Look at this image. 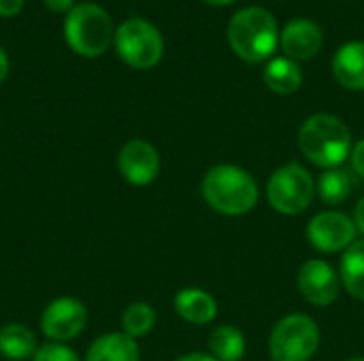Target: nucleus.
<instances>
[{
  "instance_id": "obj_7",
  "label": "nucleus",
  "mask_w": 364,
  "mask_h": 361,
  "mask_svg": "<svg viewBox=\"0 0 364 361\" xmlns=\"http://www.w3.org/2000/svg\"><path fill=\"white\" fill-rule=\"evenodd\" d=\"M117 55L132 68L147 70L154 68L164 53V40L158 28L145 19H128L115 32Z\"/></svg>"
},
{
  "instance_id": "obj_19",
  "label": "nucleus",
  "mask_w": 364,
  "mask_h": 361,
  "mask_svg": "<svg viewBox=\"0 0 364 361\" xmlns=\"http://www.w3.org/2000/svg\"><path fill=\"white\" fill-rule=\"evenodd\" d=\"M209 351L218 361H241L245 355V336L235 326H220L209 336Z\"/></svg>"
},
{
  "instance_id": "obj_22",
  "label": "nucleus",
  "mask_w": 364,
  "mask_h": 361,
  "mask_svg": "<svg viewBox=\"0 0 364 361\" xmlns=\"http://www.w3.org/2000/svg\"><path fill=\"white\" fill-rule=\"evenodd\" d=\"M32 361H81V360H79V355H77L70 347H66V345H62V343H47V345H43V347H38V349H36V353H34Z\"/></svg>"
},
{
  "instance_id": "obj_1",
  "label": "nucleus",
  "mask_w": 364,
  "mask_h": 361,
  "mask_svg": "<svg viewBox=\"0 0 364 361\" xmlns=\"http://www.w3.org/2000/svg\"><path fill=\"white\" fill-rule=\"evenodd\" d=\"M299 149L311 164L324 170L337 168L352 153V134L339 117L318 113L301 126Z\"/></svg>"
},
{
  "instance_id": "obj_27",
  "label": "nucleus",
  "mask_w": 364,
  "mask_h": 361,
  "mask_svg": "<svg viewBox=\"0 0 364 361\" xmlns=\"http://www.w3.org/2000/svg\"><path fill=\"white\" fill-rule=\"evenodd\" d=\"M177 361H218L213 355H207V353H188V355H181Z\"/></svg>"
},
{
  "instance_id": "obj_30",
  "label": "nucleus",
  "mask_w": 364,
  "mask_h": 361,
  "mask_svg": "<svg viewBox=\"0 0 364 361\" xmlns=\"http://www.w3.org/2000/svg\"><path fill=\"white\" fill-rule=\"evenodd\" d=\"M352 361H364V360H363V357H358V360H352Z\"/></svg>"
},
{
  "instance_id": "obj_29",
  "label": "nucleus",
  "mask_w": 364,
  "mask_h": 361,
  "mask_svg": "<svg viewBox=\"0 0 364 361\" xmlns=\"http://www.w3.org/2000/svg\"><path fill=\"white\" fill-rule=\"evenodd\" d=\"M207 4H215V6H224V4H230L235 0H205Z\"/></svg>"
},
{
  "instance_id": "obj_18",
  "label": "nucleus",
  "mask_w": 364,
  "mask_h": 361,
  "mask_svg": "<svg viewBox=\"0 0 364 361\" xmlns=\"http://www.w3.org/2000/svg\"><path fill=\"white\" fill-rule=\"evenodd\" d=\"M264 83L271 91H275L279 96H288L301 87L303 70L290 57H275L264 68Z\"/></svg>"
},
{
  "instance_id": "obj_12",
  "label": "nucleus",
  "mask_w": 364,
  "mask_h": 361,
  "mask_svg": "<svg viewBox=\"0 0 364 361\" xmlns=\"http://www.w3.org/2000/svg\"><path fill=\"white\" fill-rule=\"evenodd\" d=\"M322 47V32L309 19H292L282 32V49L290 60H309Z\"/></svg>"
},
{
  "instance_id": "obj_15",
  "label": "nucleus",
  "mask_w": 364,
  "mask_h": 361,
  "mask_svg": "<svg viewBox=\"0 0 364 361\" xmlns=\"http://www.w3.org/2000/svg\"><path fill=\"white\" fill-rule=\"evenodd\" d=\"M141 351L134 338L124 332L98 336L85 353V361H139Z\"/></svg>"
},
{
  "instance_id": "obj_6",
  "label": "nucleus",
  "mask_w": 364,
  "mask_h": 361,
  "mask_svg": "<svg viewBox=\"0 0 364 361\" xmlns=\"http://www.w3.org/2000/svg\"><path fill=\"white\" fill-rule=\"evenodd\" d=\"M316 196V183L301 164H286L277 168L267 183V198L273 211L282 215H301L309 209Z\"/></svg>"
},
{
  "instance_id": "obj_8",
  "label": "nucleus",
  "mask_w": 364,
  "mask_h": 361,
  "mask_svg": "<svg viewBox=\"0 0 364 361\" xmlns=\"http://www.w3.org/2000/svg\"><path fill=\"white\" fill-rule=\"evenodd\" d=\"M87 326V309L77 298H55L41 315V330L53 343L77 338Z\"/></svg>"
},
{
  "instance_id": "obj_26",
  "label": "nucleus",
  "mask_w": 364,
  "mask_h": 361,
  "mask_svg": "<svg viewBox=\"0 0 364 361\" xmlns=\"http://www.w3.org/2000/svg\"><path fill=\"white\" fill-rule=\"evenodd\" d=\"M354 223H356V230H360L364 234V198H360V202L354 211Z\"/></svg>"
},
{
  "instance_id": "obj_10",
  "label": "nucleus",
  "mask_w": 364,
  "mask_h": 361,
  "mask_svg": "<svg viewBox=\"0 0 364 361\" xmlns=\"http://www.w3.org/2000/svg\"><path fill=\"white\" fill-rule=\"evenodd\" d=\"M299 291L314 306H331L339 298L341 279L324 260H309L301 266L296 277Z\"/></svg>"
},
{
  "instance_id": "obj_21",
  "label": "nucleus",
  "mask_w": 364,
  "mask_h": 361,
  "mask_svg": "<svg viewBox=\"0 0 364 361\" xmlns=\"http://www.w3.org/2000/svg\"><path fill=\"white\" fill-rule=\"evenodd\" d=\"M154 326H156V313L147 302H132L122 315L124 334H128L134 340L147 336L154 330Z\"/></svg>"
},
{
  "instance_id": "obj_14",
  "label": "nucleus",
  "mask_w": 364,
  "mask_h": 361,
  "mask_svg": "<svg viewBox=\"0 0 364 361\" xmlns=\"http://www.w3.org/2000/svg\"><path fill=\"white\" fill-rule=\"evenodd\" d=\"M333 72L335 79L346 87L360 91L364 89V43L363 40H352L346 43L335 60H333Z\"/></svg>"
},
{
  "instance_id": "obj_9",
  "label": "nucleus",
  "mask_w": 364,
  "mask_h": 361,
  "mask_svg": "<svg viewBox=\"0 0 364 361\" xmlns=\"http://www.w3.org/2000/svg\"><path fill=\"white\" fill-rule=\"evenodd\" d=\"M307 240L322 253H339L356 243V223L339 211H324L307 226Z\"/></svg>"
},
{
  "instance_id": "obj_28",
  "label": "nucleus",
  "mask_w": 364,
  "mask_h": 361,
  "mask_svg": "<svg viewBox=\"0 0 364 361\" xmlns=\"http://www.w3.org/2000/svg\"><path fill=\"white\" fill-rule=\"evenodd\" d=\"M6 74H9V57H6L4 49L0 47V83L6 79Z\"/></svg>"
},
{
  "instance_id": "obj_20",
  "label": "nucleus",
  "mask_w": 364,
  "mask_h": 361,
  "mask_svg": "<svg viewBox=\"0 0 364 361\" xmlns=\"http://www.w3.org/2000/svg\"><path fill=\"white\" fill-rule=\"evenodd\" d=\"M341 283L348 294L364 302V240H356L341 257Z\"/></svg>"
},
{
  "instance_id": "obj_25",
  "label": "nucleus",
  "mask_w": 364,
  "mask_h": 361,
  "mask_svg": "<svg viewBox=\"0 0 364 361\" xmlns=\"http://www.w3.org/2000/svg\"><path fill=\"white\" fill-rule=\"evenodd\" d=\"M43 4L51 13H68L75 6V0H43Z\"/></svg>"
},
{
  "instance_id": "obj_17",
  "label": "nucleus",
  "mask_w": 364,
  "mask_h": 361,
  "mask_svg": "<svg viewBox=\"0 0 364 361\" xmlns=\"http://www.w3.org/2000/svg\"><path fill=\"white\" fill-rule=\"evenodd\" d=\"M34 332L23 323H6L0 328V355L11 361H23L36 353Z\"/></svg>"
},
{
  "instance_id": "obj_5",
  "label": "nucleus",
  "mask_w": 364,
  "mask_h": 361,
  "mask_svg": "<svg viewBox=\"0 0 364 361\" xmlns=\"http://www.w3.org/2000/svg\"><path fill=\"white\" fill-rule=\"evenodd\" d=\"M320 347L318 323L301 313L275 323L269 338L271 361H309Z\"/></svg>"
},
{
  "instance_id": "obj_24",
  "label": "nucleus",
  "mask_w": 364,
  "mask_h": 361,
  "mask_svg": "<svg viewBox=\"0 0 364 361\" xmlns=\"http://www.w3.org/2000/svg\"><path fill=\"white\" fill-rule=\"evenodd\" d=\"M23 6V0H0V15L2 17H15Z\"/></svg>"
},
{
  "instance_id": "obj_16",
  "label": "nucleus",
  "mask_w": 364,
  "mask_h": 361,
  "mask_svg": "<svg viewBox=\"0 0 364 361\" xmlns=\"http://www.w3.org/2000/svg\"><path fill=\"white\" fill-rule=\"evenodd\" d=\"M356 187H358L356 172L337 166V168H328L320 174L316 191L320 194V198L326 204H341L354 194Z\"/></svg>"
},
{
  "instance_id": "obj_23",
  "label": "nucleus",
  "mask_w": 364,
  "mask_h": 361,
  "mask_svg": "<svg viewBox=\"0 0 364 361\" xmlns=\"http://www.w3.org/2000/svg\"><path fill=\"white\" fill-rule=\"evenodd\" d=\"M350 157H352V170L364 179V138L352 149Z\"/></svg>"
},
{
  "instance_id": "obj_11",
  "label": "nucleus",
  "mask_w": 364,
  "mask_h": 361,
  "mask_svg": "<svg viewBox=\"0 0 364 361\" xmlns=\"http://www.w3.org/2000/svg\"><path fill=\"white\" fill-rule=\"evenodd\" d=\"M117 166H119L122 177L130 185L143 187V185L154 183L156 177L160 174V155L151 143L134 138L122 147L117 155Z\"/></svg>"
},
{
  "instance_id": "obj_13",
  "label": "nucleus",
  "mask_w": 364,
  "mask_h": 361,
  "mask_svg": "<svg viewBox=\"0 0 364 361\" xmlns=\"http://www.w3.org/2000/svg\"><path fill=\"white\" fill-rule=\"evenodd\" d=\"M177 315L194 326H207L218 315V302L211 294L198 287H186L175 296Z\"/></svg>"
},
{
  "instance_id": "obj_3",
  "label": "nucleus",
  "mask_w": 364,
  "mask_h": 361,
  "mask_svg": "<svg viewBox=\"0 0 364 361\" xmlns=\"http://www.w3.org/2000/svg\"><path fill=\"white\" fill-rule=\"evenodd\" d=\"M64 38L75 53L83 57H98L115 38L113 21L100 4H75L64 19Z\"/></svg>"
},
{
  "instance_id": "obj_2",
  "label": "nucleus",
  "mask_w": 364,
  "mask_h": 361,
  "mask_svg": "<svg viewBox=\"0 0 364 361\" xmlns=\"http://www.w3.org/2000/svg\"><path fill=\"white\" fill-rule=\"evenodd\" d=\"M200 191L213 211L230 217L245 215L258 204V185L254 177L232 164L213 166L205 174Z\"/></svg>"
},
{
  "instance_id": "obj_4",
  "label": "nucleus",
  "mask_w": 364,
  "mask_h": 361,
  "mask_svg": "<svg viewBox=\"0 0 364 361\" xmlns=\"http://www.w3.org/2000/svg\"><path fill=\"white\" fill-rule=\"evenodd\" d=\"M228 43L241 60L264 62L277 47V23L264 9H243L228 26Z\"/></svg>"
}]
</instances>
